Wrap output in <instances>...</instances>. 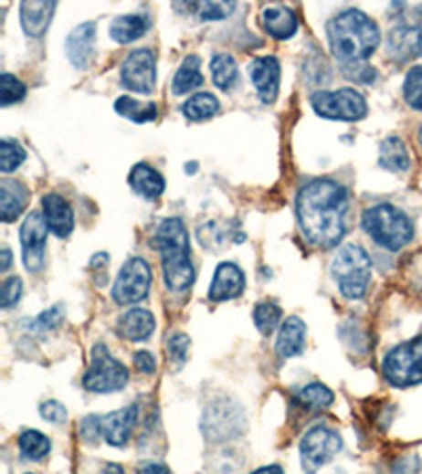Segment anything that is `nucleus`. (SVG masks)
Returning <instances> with one entry per match:
<instances>
[{"label": "nucleus", "mask_w": 422, "mask_h": 474, "mask_svg": "<svg viewBox=\"0 0 422 474\" xmlns=\"http://www.w3.org/2000/svg\"><path fill=\"white\" fill-rule=\"evenodd\" d=\"M296 216L311 245L330 249L346 235L349 192L333 180H312L298 192Z\"/></svg>", "instance_id": "obj_1"}, {"label": "nucleus", "mask_w": 422, "mask_h": 474, "mask_svg": "<svg viewBox=\"0 0 422 474\" xmlns=\"http://www.w3.org/2000/svg\"><path fill=\"white\" fill-rule=\"evenodd\" d=\"M138 474H172V472H169L167 466H163V464L146 462V464H142V466H140Z\"/></svg>", "instance_id": "obj_46"}, {"label": "nucleus", "mask_w": 422, "mask_h": 474, "mask_svg": "<svg viewBox=\"0 0 422 474\" xmlns=\"http://www.w3.org/2000/svg\"><path fill=\"white\" fill-rule=\"evenodd\" d=\"M245 290V274L237 264L224 262L216 268L214 279H211L209 298L214 301H227L239 298Z\"/></svg>", "instance_id": "obj_16"}, {"label": "nucleus", "mask_w": 422, "mask_h": 474, "mask_svg": "<svg viewBox=\"0 0 422 474\" xmlns=\"http://www.w3.org/2000/svg\"><path fill=\"white\" fill-rule=\"evenodd\" d=\"M9 264H11V251L5 249L3 251V266H0V270H3V272L9 270Z\"/></svg>", "instance_id": "obj_49"}, {"label": "nucleus", "mask_w": 422, "mask_h": 474, "mask_svg": "<svg viewBox=\"0 0 422 474\" xmlns=\"http://www.w3.org/2000/svg\"><path fill=\"white\" fill-rule=\"evenodd\" d=\"M56 13V3L40 0V3H22L19 6V17H22L24 32L32 38H40L51 26V17Z\"/></svg>", "instance_id": "obj_21"}, {"label": "nucleus", "mask_w": 422, "mask_h": 474, "mask_svg": "<svg viewBox=\"0 0 422 474\" xmlns=\"http://www.w3.org/2000/svg\"><path fill=\"white\" fill-rule=\"evenodd\" d=\"M340 449H343V438L336 430L328 428V426H315V428L306 432L301 443L302 466H306L309 472H315L332 462V458Z\"/></svg>", "instance_id": "obj_10"}, {"label": "nucleus", "mask_w": 422, "mask_h": 474, "mask_svg": "<svg viewBox=\"0 0 422 474\" xmlns=\"http://www.w3.org/2000/svg\"><path fill=\"white\" fill-rule=\"evenodd\" d=\"M153 285V272L146 259L132 258L122 264L112 287V300L121 306L138 304L148 295Z\"/></svg>", "instance_id": "obj_9"}, {"label": "nucleus", "mask_w": 422, "mask_h": 474, "mask_svg": "<svg viewBox=\"0 0 422 474\" xmlns=\"http://www.w3.org/2000/svg\"><path fill=\"white\" fill-rule=\"evenodd\" d=\"M129 184H132V188L138 192L140 196L148 198V201H154V198H159L163 192H165V180H163V175L146 163L135 164L132 174H129Z\"/></svg>", "instance_id": "obj_24"}, {"label": "nucleus", "mask_w": 422, "mask_h": 474, "mask_svg": "<svg viewBox=\"0 0 422 474\" xmlns=\"http://www.w3.org/2000/svg\"><path fill=\"white\" fill-rule=\"evenodd\" d=\"M251 474H283V470L279 466H264V469H258L256 472Z\"/></svg>", "instance_id": "obj_47"}, {"label": "nucleus", "mask_w": 422, "mask_h": 474, "mask_svg": "<svg viewBox=\"0 0 422 474\" xmlns=\"http://www.w3.org/2000/svg\"><path fill=\"white\" fill-rule=\"evenodd\" d=\"M154 316L144 308H132L119 319L117 332L127 342H146L154 333Z\"/></svg>", "instance_id": "obj_20"}, {"label": "nucleus", "mask_w": 422, "mask_h": 474, "mask_svg": "<svg viewBox=\"0 0 422 474\" xmlns=\"http://www.w3.org/2000/svg\"><path fill=\"white\" fill-rule=\"evenodd\" d=\"M386 382L397 388L417 386L422 382V335L393 348L383 361Z\"/></svg>", "instance_id": "obj_7"}, {"label": "nucleus", "mask_w": 422, "mask_h": 474, "mask_svg": "<svg viewBox=\"0 0 422 474\" xmlns=\"http://www.w3.org/2000/svg\"><path fill=\"white\" fill-rule=\"evenodd\" d=\"M420 462L417 458H401L397 464L393 466V474H418Z\"/></svg>", "instance_id": "obj_44"}, {"label": "nucleus", "mask_w": 422, "mask_h": 474, "mask_svg": "<svg viewBox=\"0 0 422 474\" xmlns=\"http://www.w3.org/2000/svg\"><path fill=\"white\" fill-rule=\"evenodd\" d=\"M129 382V369L108 353L106 343H95L91 350V365L83 377V386L95 395L117 393Z\"/></svg>", "instance_id": "obj_6"}, {"label": "nucleus", "mask_w": 422, "mask_h": 474, "mask_svg": "<svg viewBox=\"0 0 422 474\" xmlns=\"http://www.w3.org/2000/svg\"><path fill=\"white\" fill-rule=\"evenodd\" d=\"M43 217L47 226H49V232L59 238H66L74 228V213L70 203L58 192H49V195L43 196Z\"/></svg>", "instance_id": "obj_18"}, {"label": "nucleus", "mask_w": 422, "mask_h": 474, "mask_svg": "<svg viewBox=\"0 0 422 474\" xmlns=\"http://www.w3.org/2000/svg\"><path fill=\"white\" fill-rule=\"evenodd\" d=\"M404 98L414 110L422 112V66H414L404 80Z\"/></svg>", "instance_id": "obj_37"}, {"label": "nucleus", "mask_w": 422, "mask_h": 474, "mask_svg": "<svg viewBox=\"0 0 422 474\" xmlns=\"http://www.w3.org/2000/svg\"><path fill=\"white\" fill-rule=\"evenodd\" d=\"M349 68H353V70H357V72H346V77L355 79L359 82H374V80H376V72H374V68H367V66L359 68L357 64H353Z\"/></svg>", "instance_id": "obj_45"}, {"label": "nucleus", "mask_w": 422, "mask_h": 474, "mask_svg": "<svg viewBox=\"0 0 422 474\" xmlns=\"http://www.w3.org/2000/svg\"><path fill=\"white\" fill-rule=\"evenodd\" d=\"M138 405H129L125 409L112 411V414L101 417L100 428L104 441L108 445H112V448H125L127 441L133 435L135 424H138Z\"/></svg>", "instance_id": "obj_14"}, {"label": "nucleus", "mask_w": 422, "mask_h": 474, "mask_svg": "<svg viewBox=\"0 0 422 474\" xmlns=\"http://www.w3.org/2000/svg\"><path fill=\"white\" fill-rule=\"evenodd\" d=\"M281 316L283 312L277 304H272V301H262V304H258L254 311L256 329L262 335H270L279 327V322H281Z\"/></svg>", "instance_id": "obj_33"}, {"label": "nucleus", "mask_w": 422, "mask_h": 474, "mask_svg": "<svg viewBox=\"0 0 422 474\" xmlns=\"http://www.w3.org/2000/svg\"><path fill=\"white\" fill-rule=\"evenodd\" d=\"M167 350H169V354H172L178 363L186 361L188 359V350H190L188 335H184V333L172 335V338H169V342H167Z\"/></svg>", "instance_id": "obj_40"}, {"label": "nucleus", "mask_w": 422, "mask_h": 474, "mask_svg": "<svg viewBox=\"0 0 422 474\" xmlns=\"http://www.w3.org/2000/svg\"><path fill=\"white\" fill-rule=\"evenodd\" d=\"M209 68L216 87H220L222 91H230V89L235 87V82L239 80V70H237V61L233 55L216 53L214 58H211Z\"/></svg>", "instance_id": "obj_28"}, {"label": "nucleus", "mask_w": 422, "mask_h": 474, "mask_svg": "<svg viewBox=\"0 0 422 474\" xmlns=\"http://www.w3.org/2000/svg\"><path fill=\"white\" fill-rule=\"evenodd\" d=\"M22 298V279L9 277L3 283V290H0V304L3 308H13Z\"/></svg>", "instance_id": "obj_38"}, {"label": "nucleus", "mask_w": 422, "mask_h": 474, "mask_svg": "<svg viewBox=\"0 0 422 474\" xmlns=\"http://www.w3.org/2000/svg\"><path fill=\"white\" fill-rule=\"evenodd\" d=\"M311 106L322 119L357 122L365 119L367 104L357 89H338V91H317L312 93Z\"/></svg>", "instance_id": "obj_8"}, {"label": "nucleus", "mask_w": 422, "mask_h": 474, "mask_svg": "<svg viewBox=\"0 0 422 474\" xmlns=\"http://www.w3.org/2000/svg\"><path fill=\"white\" fill-rule=\"evenodd\" d=\"M114 110L132 122H138V125L156 119L154 104H151V101H138L135 98H129V95H122V98L114 101Z\"/></svg>", "instance_id": "obj_30"}, {"label": "nucleus", "mask_w": 422, "mask_h": 474, "mask_svg": "<svg viewBox=\"0 0 422 474\" xmlns=\"http://www.w3.org/2000/svg\"><path fill=\"white\" fill-rule=\"evenodd\" d=\"M386 55L397 64H406L422 55V27L417 24L395 26L386 38Z\"/></svg>", "instance_id": "obj_13"}, {"label": "nucleus", "mask_w": 422, "mask_h": 474, "mask_svg": "<svg viewBox=\"0 0 422 474\" xmlns=\"http://www.w3.org/2000/svg\"><path fill=\"white\" fill-rule=\"evenodd\" d=\"M306 343V325L298 316H290L281 322L277 338V354L281 359H291V356L302 354Z\"/></svg>", "instance_id": "obj_22"}, {"label": "nucleus", "mask_w": 422, "mask_h": 474, "mask_svg": "<svg viewBox=\"0 0 422 474\" xmlns=\"http://www.w3.org/2000/svg\"><path fill=\"white\" fill-rule=\"evenodd\" d=\"M296 403L306 409H328L333 403V393L323 384H309L296 393Z\"/></svg>", "instance_id": "obj_31"}, {"label": "nucleus", "mask_w": 422, "mask_h": 474, "mask_svg": "<svg viewBox=\"0 0 422 474\" xmlns=\"http://www.w3.org/2000/svg\"><path fill=\"white\" fill-rule=\"evenodd\" d=\"M262 26L272 38L288 40L298 32V16L285 5H267L262 9Z\"/></svg>", "instance_id": "obj_19"}, {"label": "nucleus", "mask_w": 422, "mask_h": 474, "mask_svg": "<svg viewBox=\"0 0 422 474\" xmlns=\"http://www.w3.org/2000/svg\"><path fill=\"white\" fill-rule=\"evenodd\" d=\"M332 277L344 298L362 300L372 283V259L364 247L344 245L333 258Z\"/></svg>", "instance_id": "obj_5"}, {"label": "nucleus", "mask_w": 422, "mask_h": 474, "mask_svg": "<svg viewBox=\"0 0 422 474\" xmlns=\"http://www.w3.org/2000/svg\"><path fill=\"white\" fill-rule=\"evenodd\" d=\"M40 416L51 424H64L68 420V409L58 401H47L40 405Z\"/></svg>", "instance_id": "obj_41"}, {"label": "nucleus", "mask_w": 422, "mask_h": 474, "mask_svg": "<svg viewBox=\"0 0 422 474\" xmlns=\"http://www.w3.org/2000/svg\"><path fill=\"white\" fill-rule=\"evenodd\" d=\"M151 22L144 16H121L111 24V37L119 45H129L144 37Z\"/></svg>", "instance_id": "obj_26"}, {"label": "nucleus", "mask_w": 422, "mask_h": 474, "mask_svg": "<svg viewBox=\"0 0 422 474\" xmlns=\"http://www.w3.org/2000/svg\"><path fill=\"white\" fill-rule=\"evenodd\" d=\"M418 146L422 150V127H420V132H418Z\"/></svg>", "instance_id": "obj_50"}, {"label": "nucleus", "mask_w": 422, "mask_h": 474, "mask_svg": "<svg viewBox=\"0 0 422 474\" xmlns=\"http://www.w3.org/2000/svg\"><path fill=\"white\" fill-rule=\"evenodd\" d=\"M19 451L26 459H43L45 456H49L51 451V441L47 438L43 432L38 430H26L19 437Z\"/></svg>", "instance_id": "obj_32"}, {"label": "nucleus", "mask_w": 422, "mask_h": 474, "mask_svg": "<svg viewBox=\"0 0 422 474\" xmlns=\"http://www.w3.org/2000/svg\"><path fill=\"white\" fill-rule=\"evenodd\" d=\"M28 205V190L19 182L3 180L0 182V217L5 224L16 222Z\"/></svg>", "instance_id": "obj_23"}, {"label": "nucleus", "mask_w": 422, "mask_h": 474, "mask_svg": "<svg viewBox=\"0 0 422 474\" xmlns=\"http://www.w3.org/2000/svg\"><path fill=\"white\" fill-rule=\"evenodd\" d=\"M26 474H32V472H26Z\"/></svg>", "instance_id": "obj_51"}, {"label": "nucleus", "mask_w": 422, "mask_h": 474, "mask_svg": "<svg viewBox=\"0 0 422 474\" xmlns=\"http://www.w3.org/2000/svg\"><path fill=\"white\" fill-rule=\"evenodd\" d=\"M133 365H135V369L140 371V374H146V375H151L156 371L154 356L151 353H146V350H142V353L133 354Z\"/></svg>", "instance_id": "obj_43"}, {"label": "nucleus", "mask_w": 422, "mask_h": 474, "mask_svg": "<svg viewBox=\"0 0 422 474\" xmlns=\"http://www.w3.org/2000/svg\"><path fill=\"white\" fill-rule=\"evenodd\" d=\"M104 474H125V470H122V466L119 464H106Z\"/></svg>", "instance_id": "obj_48"}, {"label": "nucleus", "mask_w": 422, "mask_h": 474, "mask_svg": "<svg viewBox=\"0 0 422 474\" xmlns=\"http://www.w3.org/2000/svg\"><path fill=\"white\" fill-rule=\"evenodd\" d=\"M362 224L367 235L374 238V243L389 251L404 249L414 237L412 219L406 216V211L389 203H380L365 209Z\"/></svg>", "instance_id": "obj_4"}, {"label": "nucleus", "mask_w": 422, "mask_h": 474, "mask_svg": "<svg viewBox=\"0 0 422 474\" xmlns=\"http://www.w3.org/2000/svg\"><path fill=\"white\" fill-rule=\"evenodd\" d=\"M47 235H49V226H47L43 211H32L22 224L19 238H22V258L24 266L30 272H38L45 264V247Z\"/></svg>", "instance_id": "obj_12"}, {"label": "nucleus", "mask_w": 422, "mask_h": 474, "mask_svg": "<svg viewBox=\"0 0 422 474\" xmlns=\"http://www.w3.org/2000/svg\"><path fill=\"white\" fill-rule=\"evenodd\" d=\"M410 153H407L404 140L393 135L380 143V167L386 171H395V174H404V171L410 169Z\"/></svg>", "instance_id": "obj_25"}, {"label": "nucleus", "mask_w": 422, "mask_h": 474, "mask_svg": "<svg viewBox=\"0 0 422 474\" xmlns=\"http://www.w3.org/2000/svg\"><path fill=\"white\" fill-rule=\"evenodd\" d=\"M220 112V101H217L216 95L211 93H195L193 98L186 100V104L182 106V114L186 116L188 121H207L211 116H216Z\"/></svg>", "instance_id": "obj_29"}, {"label": "nucleus", "mask_w": 422, "mask_h": 474, "mask_svg": "<svg viewBox=\"0 0 422 474\" xmlns=\"http://www.w3.org/2000/svg\"><path fill=\"white\" fill-rule=\"evenodd\" d=\"M328 40L333 58L344 66H353L362 64L378 49L380 30L364 11L344 9L328 22Z\"/></svg>", "instance_id": "obj_2"}, {"label": "nucleus", "mask_w": 422, "mask_h": 474, "mask_svg": "<svg viewBox=\"0 0 422 474\" xmlns=\"http://www.w3.org/2000/svg\"><path fill=\"white\" fill-rule=\"evenodd\" d=\"M203 82H206V79H203L201 74V59L196 58V55H188V58L182 61L180 70L175 72L172 87L175 95H184L203 87Z\"/></svg>", "instance_id": "obj_27"}, {"label": "nucleus", "mask_w": 422, "mask_h": 474, "mask_svg": "<svg viewBox=\"0 0 422 474\" xmlns=\"http://www.w3.org/2000/svg\"><path fill=\"white\" fill-rule=\"evenodd\" d=\"M64 321V311L59 306H53L49 311H45L40 316H37L32 322V329H38V332H49V329L59 327V322Z\"/></svg>", "instance_id": "obj_39"}, {"label": "nucleus", "mask_w": 422, "mask_h": 474, "mask_svg": "<svg viewBox=\"0 0 422 474\" xmlns=\"http://www.w3.org/2000/svg\"><path fill=\"white\" fill-rule=\"evenodd\" d=\"M235 3H193L188 5V11L196 13V17L203 19V22H217V19L228 17L230 13L235 11Z\"/></svg>", "instance_id": "obj_35"}, {"label": "nucleus", "mask_w": 422, "mask_h": 474, "mask_svg": "<svg viewBox=\"0 0 422 474\" xmlns=\"http://www.w3.org/2000/svg\"><path fill=\"white\" fill-rule=\"evenodd\" d=\"M121 82L129 91L153 93L156 82V55L151 49H135L127 55L121 68Z\"/></svg>", "instance_id": "obj_11"}, {"label": "nucleus", "mask_w": 422, "mask_h": 474, "mask_svg": "<svg viewBox=\"0 0 422 474\" xmlns=\"http://www.w3.org/2000/svg\"><path fill=\"white\" fill-rule=\"evenodd\" d=\"M100 420H101V417H98V416L85 417L83 426H80V435H83L85 441H98V438L101 437Z\"/></svg>", "instance_id": "obj_42"}, {"label": "nucleus", "mask_w": 422, "mask_h": 474, "mask_svg": "<svg viewBox=\"0 0 422 474\" xmlns=\"http://www.w3.org/2000/svg\"><path fill=\"white\" fill-rule=\"evenodd\" d=\"M26 161V150L17 142L3 137L0 142V169L3 174H13Z\"/></svg>", "instance_id": "obj_34"}, {"label": "nucleus", "mask_w": 422, "mask_h": 474, "mask_svg": "<svg viewBox=\"0 0 422 474\" xmlns=\"http://www.w3.org/2000/svg\"><path fill=\"white\" fill-rule=\"evenodd\" d=\"M249 79L264 104H272L281 85V66L277 58H256L249 64Z\"/></svg>", "instance_id": "obj_15"}, {"label": "nucleus", "mask_w": 422, "mask_h": 474, "mask_svg": "<svg viewBox=\"0 0 422 474\" xmlns=\"http://www.w3.org/2000/svg\"><path fill=\"white\" fill-rule=\"evenodd\" d=\"M66 53L70 58L72 66L79 70H85L91 64L95 53V24L85 22L74 27L66 38Z\"/></svg>", "instance_id": "obj_17"}, {"label": "nucleus", "mask_w": 422, "mask_h": 474, "mask_svg": "<svg viewBox=\"0 0 422 474\" xmlns=\"http://www.w3.org/2000/svg\"><path fill=\"white\" fill-rule=\"evenodd\" d=\"M161 253L163 279L169 291H186L195 283V266L190 262V245L186 226L178 217L163 219L154 238Z\"/></svg>", "instance_id": "obj_3"}, {"label": "nucleus", "mask_w": 422, "mask_h": 474, "mask_svg": "<svg viewBox=\"0 0 422 474\" xmlns=\"http://www.w3.org/2000/svg\"><path fill=\"white\" fill-rule=\"evenodd\" d=\"M26 98V85L17 77H11V74H3L0 77V106L9 108L17 101H22Z\"/></svg>", "instance_id": "obj_36"}]
</instances>
